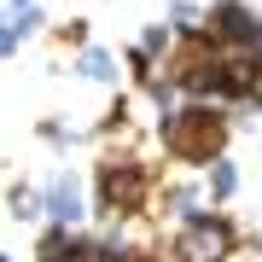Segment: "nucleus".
Returning a JSON list of instances; mask_svg holds the SVG:
<instances>
[{"label":"nucleus","instance_id":"obj_1","mask_svg":"<svg viewBox=\"0 0 262 262\" xmlns=\"http://www.w3.org/2000/svg\"><path fill=\"white\" fill-rule=\"evenodd\" d=\"M222 140H227V122L215 117V111H204V105L169 117V146H175V158L215 163V158H222Z\"/></svg>","mask_w":262,"mask_h":262},{"label":"nucleus","instance_id":"obj_2","mask_svg":"<svg viewBox=\"0 0 262 262\" xmlns=\"http://www.w3.org/2000/svg\"><path fill=\"white\" fill-rule=\"evenodd\" d=\"M233 256V227L222 215H192L181 227V245H175V262H227Z\"/></svg>","mask_w":262,"mask_h":262},{"label":"nucleus","instance_id":"obj_3","mask_svg":"<svg viewBox=\"0 0 262 262\" xmlns=\"http://www.w3.org/2000/svg\"><path fill=\"white\" fill-rule=\"evenodd\" d=\"M140 192H146V175H140V169L111 175V198H117V204H140Z\"/></svg>","mask_w":262,"mask_h":262},{"label":"nucleus","instance_id":"obj_4","mask_svg":"<svg viewBox=\"0 0 262 262\" xmlns=\"http://www.w3.org/2000/svg\"><path fill=\"white\" fill-rule=\"evenodd\" d=\"M47 204H53V215H58V222H76V215H82V198H76V187H70V181H58V187L47 192Z\"/></svg>","mask_w":262,"mask_h":262},{"label":"nucleus","instance_id":"obj_5","mask_svg":"<svg viewBox=\"0 0 262 262\" xmlns=\"http://www.w3.org/2000/svg\"><path fill=\"white\" fill-rule=\"evenodd\" d=\"M233 187H239V169L227 158H215L210 163V198H233Z\"/></svg>","mask_w":262,"mask_h":262},{"label":"nucleus","instance_id":"obj_6","mask_svg":"<svg viewBox=\"0 0 262 262\" xmlns=\"http://www.w3.org/2000/svg\"><path fill=\"white\" fill-rule=\"evenodd\" d=\"M82 76H99V82H105V76H111V58H105V53H88L82 58Z\"/></svg>","mask_w":262,"mask_h":262},{"label":"nucleus","instance_id":"obj_7","mask_svg":"<svg viewBox=\"0 0 262 262\" xmlns=\"http://www.w3.org/2000/svg\"><path fill=\"white\" fill-rule=\"evenodd\" d=\"M12 47H18V29H6V24H0V58H6Z\"/></svg>","mask_w":262,"mask_h":262}]
</instances>
